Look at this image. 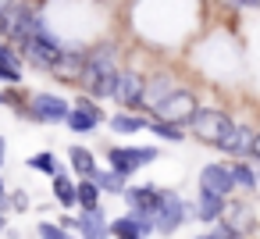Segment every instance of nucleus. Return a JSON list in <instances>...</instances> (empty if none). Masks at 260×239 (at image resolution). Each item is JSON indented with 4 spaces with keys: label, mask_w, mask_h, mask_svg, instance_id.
Masks as SVG:
<instances>
[{
    "label": "nucleus",
    "mask_w": 260,
    "mask_h": 239,
    "mask_svg": "<svg viewBox=\"0 0 260 239\" xmlns=\"http://www.w3.org/2000/svg\"><path fill=\"white\" fill-rule=\"evenodd\" d=\"M118 75H121V68H118V50H114L111 43H100V47H93V50L86 54V68H82L79 82H82L86 93H93V97H100V100H114Z\"/></svg>",
    "instance_id": "1"
},
{
    "label": "nucleus",
    "mask_w": 260,
    "mask_h": 239,
    "mask_svg": "<svg viewBox=\"0 0 260 239\" xmlns=\"http://www.w3.org/2000/svg\"><path fill=\"white\" fill-rule=\"evenodd\" d=\"M235 125H239V122H232L224 111H210V107H200V111L189 118V132H192L200 143H210V146H221V143L232 136Z\"/></svg>",
    "instance_id": "2"
},
{
    "label": "nucleus",
    "mask_w": 260,
    "mask_h": 239,
    "mask_svg": "<svg viewBox=\"0 0 260 239\" xmlns=\"http://www.w3.org/2000/svg\"><path fill=\"white\" fill-rule=\"evenodd\" d=\"M4 36H11V15L8 11L0 15V40H4Z\"/></svg>",
    "instance_id": "28"
},
{
    "label": "nucleus",
    "mask_w": 260,
    "mask_h": 239,
    "mask_svg": "<svg viewBox=\"0 0 260 239\" xmlns=\"http://www.w3.org/2000/svg\"><path fill=\"white\" fill-rule=\"evenodd\" d=\"M0 196H4V178H0Z\"/></svg>",
    "instance_id": "32"
},
{
    "label": "nucleus",
    "mask_w": 260,
    "mask_h": 239,
    "mask_svg": "<svg viewBox=\"0 0 260 239\" xmlns=\"http://www.w3.org/2000/svg\"><path fill=\"white\" fill-rule=\"evenodd\" d=\"M249 157H256V161H260V132H256V139H253V150H249Z\"/></svg>",
    "instance_id": "29"
},
{
    "label": "nucleus",
    "mask_w": 260,
    "mask_h": 239,
    "mask_svg": "<svg viewBox=\"0 0 260 239\" xmlns=\"http://www.w3.org/2000/svg\"><path fill=\"white\" fill-rule=\"evenodd\" d=\"M72 114V104L57 93H36L29 100V118L40 122V125H54V122H68Z\"/></svg>",
    "instance_id": "4"
},
{
    "label": "nucleus",
    "mask_w": 260,
    "mask_h": 239,
    "mask_svg": "<svg viewBox=\"0 0 260 239\" xmlns=\"http://www.w3.org/2000/svg\"><path fill=\"white\" fill-rule=\"evenodd\" d=\"M253 139H256V132H253V125H235L232 129V136L217 146V150H224V154H235V157H249V150H253Z\"/></svg>",
    "instance_id": "11"
},
{
    "label": "nucleus",
    "mask_w": 260,
    "mask_h": 239,
    "mask_svg": "<svg viewBox=\"0 0 260 239\" xmlns=\"http://www.w3.org/2000/svg\"><path fill=\"white\" fill-rule=\"evenodd\" d=\"M196 239H214V232H210V235H196Z\"/></svg>",
    "instance_id": "31"
},
{
    "label": "nucleus",
    "mask_w": 260,
    "mask_h": 239,
    "mask_svg": "<svg viewBox=\"0 0 260 239\" xmlns=\"http://www.w3.org/2000/svg\"><path fill=\"white\" fill-rule=\"evenodd\" d=\"M79 232H82V239H107V235H111V225H107V218L100 214V207H93V211H82Z\"/></svg>",
    "instance_id": "13"
},
{
    "label": "nucleus",
    "mask_w": 260,
    "mask_h": 239,
    "mask_svg": "<svg viewBox=\"0 0 260 239\" xmlns=\"http://www.w3.org/2000/svg\"><path fill=\"white\" fill-rule=\"evenodd\" d=\"M114 100L125 104V107H139V111H143V100H146V79H143L136 68H121Z\"/></svg>",
    "instance_id": "7"
},
{
    "label": "nucleus",
    "mask_w": 260,
    "mask_h": 239,
    "mask_svg": "<svg viewBox=\"0 0 260 239\" xmlns=\"http://www.w3.org/2000/svg\"><path fill=\"white\" fill-rule=\"evenodd\" d=\"M100 193H104V189H100L96 178H82V182H79V207H82V211H93L96 200H100Z\"/></svg>",
    "instance_id": "19"
},
{
    "label": "nucleus",
    "mask_w": 260,
    "mask_h": 239,
    "mask_svg": "<svg viewBox=\"0 0 260 239\" xmlns=\"http://www.w3.org/2000/svg\"><path fill=\"white\" fill-rule=\"evenodd\" d=\"M0 232H4V214H0Z\"/></svg>",
    "instance_id": "33"
},
{
    "label": "nucleus",
    "mask_w": 260,
    "mask_h": 239,
    "mask_svg": "<svg viewBox=\"0 0 260 239\" xmlns=\"http://www.w3.org/2000/svg\"><path fill=\"white\" fill-rule=\"evenodd\" d=\"M54 196H57L64 207H75V203H79V182H72L64 171L54 175Z\"/></svg>",
    "instance_id": "16"
},
{
    "label": "nucleus",
    "mask_w": 260,
    "mask_h": 239,
    "mask_svg": "<svg viewBox=\"0 0 260 239\" xmlns=\"http://www.w3.org/2000/svg\"><path fill=\"white\" fill-rule=\"evenodd\" d=\"M125 200H128V207H132V211H139V214L153 218V214H157V207H160V200H164V189H157V186L125 189Z\"/></svg>",
    "instance_id": "10"
},
{
    "label": "nucleus",
    "mask_w": 260,
    "mask_h": 239,
    "mask_svg": "<svg viewBox=\"0 0 260 239\" xmlns=\"http://www.w3.org/2000/svg\"><path fill=\"white\" fill-rule=\"evenodd\" d=\"M200 111V97L192 93V89H175L157 111H153V118H160V122H175V125H189V118Z\"/></svg>",
    "instance_id": "3"
},
{
    "label": "nucleus",
    "mask_w": 260,
    "mask_h": 239,
    "mask_svg": "<svg viewBox=\"0 0 260 239\" xmlns=\"http://www.w3.org/2000/svg\"><path fill=\"white\" fill-rule=\"evenodd\" d=\"M111 129H114V132H121V136H132V132H139V129H150V122H146L143 114L121 111V114H114V118H111Z\"/></svg>",
    "instance_id": "15"
},
{
    "label": "nucleus",
    "mask_w": 260,
    "mask_h": 239,
    "mask_svg": "<svg viewBox=\"0 0 260 239\" xmlns=\"http://www.w3.org/2000/svg\"><path fill=\"white\" fill-rule=\"evenodd\" d=\"M15 8V0H0V15H4V11H11Z\"/></svg>",
    "instance_id": "30"
},
{
    "label": "nucleus",
    "mask_w": 260,
    "mask_h": 239,
    "mask_svg": "<svg viewBox=\"0 0 260 239\" xmlns=\"http://www.w3.org/2000/svg\"><path fill=\"white\" fill-rule=\"evenodd\" d=\"M29 164L36 168V171H43V175H61V161L54 157V154H36V157H29Z\"/></svg>",
    "instance_id": "24"
},
{
    "label": "nucleus",
    "mask_w": 260,
    "mask_h": 239,
    "mask_svg": "<svg viewBox=\"0 0 260 239\" xmlns=\"http://www.w3.org/2000/svg\"><path fill=\"white\" fill-rule=\"evenodd\" d=\"M185 218H192V214H189V207L182 203V196H178L175 189H164V200H160V207H157V214H153L157 228L171 235V232H175Z\"/></svg>",
    "instance_id": "6"
},
{
    "label": "nucleus",
    "mask_w": 260,
    "mask_h": 239,
    "mask_svg": "<svg viewBox=\"0 0 260 239\" xmlns=\"http://www.w3.org/2000/svg\"><path fill=\"white\" fill-rule=\"evenodd\" d=\"M22 61H25V54H22V50H15L11 43L0 40V65H8V68H22Z\"/></svg>",
    "instance_id": "25"
},
{
    "label": "nucleus",
    "mask_w": 260,
    "mask_h": 239,
    "mask_svg": "<svg viewBox=\"0 0 260 239\" xmlns=\"http://www.w3.org/2000/svg\"><path fill=\"white\" fill-rule=\"evenodd\" d=\"M93 178L100 182V189H104V193H125V178H128V175H121V171H114V168H111V171H96Z\"/></svg>",
    "instance_id": "22"
},
{
    "label": "nucleus",
    "mask_w": 260,
    "mask_h": 239,
    "mask_svg": "<svg viewBox=\"0 0 260 239\" xmlns=\"http://www.w3.org/2000/svg\"><path fill=\"white\" fill-rule=\"evenodd\" d=\"M40 239H75V235H68V228H64V225L43 221V225H40Z\"/></svg>",
    "instance_id": "26"
},
{
    "label": "nucleus",
    "mask_w": 260,
    "mask_h": 239,
    "mask_svg": "<svg viewBox=\"0 0 260 239\" xmlns=\"http://www.w3.org/2000/svg\"><path fill=\"white\" fill-rule=\"evenodd\" d=\"M224 225H232V228L246 232V228H249L253 221L246 218V207H242V203H228V207H224Z\"/></svg>",
    "instance_id": "23"
},
{
    "label": "nucleus",
    "mask_w": 260,
    "mask_h": 239,
    "mask_svg": "<svg viewBox=\"0 0 260 239\" xmlns=\"http://www.w3.org/2000/svg\"><path fill=\"white\" fill-rule=\"evenodd\" d=\"M0 104H8V97H4V93H0Z\"/></svg>",
    "instance_id": "34"
},
{
    "label": "nucleus",
    "mask_w": 260,
    "mask_h": 239,
    "mask_svg": "<svg viewBox=\"0 0 260 239\" xmlns=\"http://www.w3.org/2000/svg\"><path fill=\"white\" fill-rule=\"evenodd\" d=\"M232 171H235L239 189H256V186H260V171H253V164L239 161V164H232Z\"/></svg>",
    "instance_id": "21"
},
{
    "label": "nucleus",
    "mask_w": 260,
    "mask_h": 239,
    "mask_svg": "<svg viewBox=\"0 0 260 239\" xmlns=\"http://www.w3.org/2000/svg\"><path fill=\"white\" fill-rule=\"evenodd\" d=\"M96 125H100V118L96 114H89L86 107H72V114H68V129L72 132H96Z\"/></svg>",
    "instance_id": "17"
},
{
    "label": "nucleus",
    "mask_w": 260,
    "mask_h": 239,
    "mask_svg": "<svg viewBox=\"0 0 260 239\" xmlns=\"http://www.w3.org/2000/svg\"><path fill=\"white\" fill-rule=\"evenodd\" d=\"M224 207H228V196H217V193L200 189V196H196V218L217 221V218H224Z\"/></svg>",
    "instance_id": "12"
},
{
    "label": "nucleus",
    "mask_w": 260,
    "mask_h": 239,
    "mask_svg": "<svg viewBox=\"0 0 260 239\" xmlns=\"http://www.w3.org/2000/svg\"><path fill=\"white\" fill-rule=\"evenodd\" d=\"M235 186H239V182H235V171H232V164H221V161H214V164H207V168L200 171V189H207V193L228 196Z\"/></svg>",
    "instance_id": "8"
},
{
    "label": "nucleus",
    "mask_w": 260,
    "mask_h": 239,
    "mask_svg": "<svg viewBox=\"0 0 260 239\" xmlns=\"http://www.w3.org/2000/svg\"><path fill=\"white\" fill-rule=\"evenodd\" d=\"M150 132H153V136H160V139H168V143L185 139V129H182V125H175V122H160V118H153V122H150Z\"/></svg>",
    "instance_id": "20"
},
{
    "label": "nucleus",
    "mask_w": 260,
    "mask_h": 239,
    "mask_svg": "<svg viewBox=\"0 0 260 239\" xmlns=\"http://www.w3.org/2000/svg\"><path fill=\"white\" fill-rule=\"evenodd\" d=\"M0 82L18 86V82H22V72H18V68H8V65H0Z\"/></svg>",
    "instance_id": "27"
},
{
    "label": "nucleus",
    "mask_w": 260,
    "mask_h": 239,
    "mask_svg": "<svg viewBox=\"0 0 260 239\" xmlns=\"http://www.w3.org/2000/svg\"><path fill=\"white\" fill-rule=\"evenodd\" d=\"M153 228H157V221H153V218H146V214H139V211H132V214H125V218L111 221V232H114L118 239H146Z\"/></svg>",
    "instance_id": "9"
},
{
    "label": "nucleus",
    "mask_w": 260,
    "mask_h": 239,
    "mask_svg": "<svg viewBox=\"0 0 260 239\" xmlns=\"http://www.w3.org/2000/svg\"><path fill=\"white\" fill-rule=\"evenodd\" d=\"M68 157H72V168L82 175V178H93L100 168H96V161H93V154L89 150H82V146H72L68 150Z\"/></svg>",
    "instance_id": "18"
},
{
    "label": "nucleus",
    "mask_w": 260,
    "mask_h": 239,
    "mask_svg": "<svg viewBox=\"0 0 260 239\" xmlns=\"http://www.w3.org/2000/svg\"><path fill=\"white\" fill-rule=\"evenodd\" d=\"M107 157H111L114 171L132 175V171H139V168H146V164L157 161V146H111Z\"/></svg>",
    "instance_id": "5"
},
{
    "label": "nucleus",
    "mask_w": 260,
    "mask_h": 239,
    "mask_svg": "<svg viewBox=\"0 0 260 239\" xmlns=\"http://www.w3.org/2000/svg\"><path fill=\"white\" fill-rule=\"evenodd\" d=\"M171 93H175V86H171V79L160 72L153 82H146V100H143V111H150V114H153V111H157V107L171 97Z\"/></svg>",
    "instance_id": "14"
}]
</instances>
